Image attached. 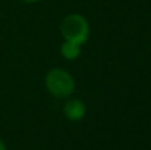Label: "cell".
Returning <instances> with one entry per match:
<instances>
[{"instance_id": "obj_1", "label": "cell", "mask_w": 151, "mask_h": 150, "mask_svg": "<svg viewBox=\"0 0 151 150\" xmlns=\"http://www.w3.org/2000/svg\"><path fill=\"white\" fill-rule=\"evenodd\" d=\"M44 84L48 93L56 98H69L74 92L76 82L68 71L61 68H53L45 74Z\"/></svg>"}, {"instance_id": "obj_2", "label": "cell", "mask_w": 151, "mask_h": 150, "mask_svg": "<svg viewBox=\"0 0 151 150\" xmlns=\"http://www.w3.org/2000/svg\"><path fill=\"white\" fill-rule=\"evenodd\" d=\"M60 31L65 41L82 45L89 39V23L80 13H70L61 21Z\"/></svg>"}, {"instance_id": "obj_3", "label": "cell", "mask_w": 151, "mask_h": 150, "mask_svg": "<svg viewBox=\"0 0 151 150\" xmlns=\"http://www.w3.org/2000/svg\"><path fill=\"white\" fill-rule=\"evenodd\" d=\"M64 114L69 121H81L86 114V106L81 100L77 98H69L64 105Z\"/></svg>"}, {"instance_id": "obj_4", "label": "cell", "mask_w": 151, "mask_h": 150, "mask_svg": "<svg viewBox=\"0 0 151 150\" xmlns=\"http://www.w3.org/2000/svg\"><path fill=\"white\" fill-rule=\"evenodd\" d=\"M60 52L65 60H69V61L76 60V58H78L81 55V45L64 40V43L60 47Z\"/></svg>"}, {"instance_id": "obj_5", "label": "cell", "mask_w": 151, "mask_h": 150, "mask_svg": "<svg viewBox=\"0 0 151 150\" xmlns=\"http://www.w3.org/2000/svg\"><path fill=\"white\" fill-rule=\"evenodd\" d=\"M0 150H8L7 149V145H5V142L0 138Z\"/></svg>"}, {"instance_id": "obj_6", "label": "cell", "mask_w": 151, "mask_h": 150, "mask_svg": "<svg viewBox=\"0 0 151 150\" xmlns=\"http://www.w3.org/2000/svg\"><path fill=\"white\" fill-rule=\"evenodd\" d=\"M21 1H24V3H37V1H40V0H21Z\"/></svg>"}]
</instances>
